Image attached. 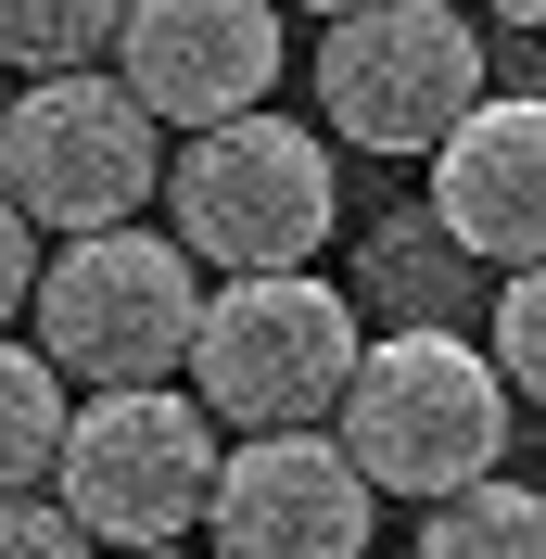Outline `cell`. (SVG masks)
I'll return each mask as SVG.
<instances>
[{
    "mask_svg": "<svg viewBox=\"0 0 546 559\" xmlns=\"http://www.w3.org/2000/svg\"><path fill=\"white\" fill-rule=\"evenodd\" d=\"M407 559H546V484H509V471H496V484L444 496Z\"/></svg>",
    "mask_w": 546,
    "mask_h": 559,
    "instance_id": "cell-13",
    "label": "cell"
},
{
    "mask_svg": "<svg viewBox=\"0 0 546 559\" xmlns=\"http://www.w3.org/2000/svg\"><path fill=\"white\" fill-rule=\"evenodd\" d=\"M369 369V331H356V293L318 267H241L216 280L204 344H191V394H204L229 432H306V419H343Z\"/></svg>",
    "mask_w": 546,
    "mask_h": 559,
    "instance_id": "cell-2",
    "label": "cell"
},
{
    "mask_svg": "<svg viewBox=\"0 0 546 559\" xmlns=\"http://www.w3.org/2000/svg\"><path fill=\"white\" fill-rule=\"evenodd\" d=\"M115 559H191V547H115ZM204 559H216V547H204Z\"/></svg>",
    "mask_w": 546,
    "mask_h": 559,
    "instance_id": "cell-18",
    "label": "cell"
},
{
    "mask_svg": "<svg viewBox=\"0 0 546 559\" xmlns=\"http://www.w3.org/2000/svg\"><path fill=\"white\" fill-rule=\"evenodd\" d=\"M178 178L166 115L140 103L128 76L76 64V76H26V103L0 115V191L38 216V229H128L153 191Z\"/></svg>",
    "mask_w": 546,
    "mask_h": 559,
    "instance_id": "cell-6",
    "label": "cell"
},
{
    "mask_svg": "<svg viewBox=\"0 0 546 559\" xmlns=\"http://www.w3.org/2000/svg\"><path fill=\"white\" fill-rule=\"evenodd\" d=\"M471 267H483V254L444 229V204H394V216L369 229V254H356V293H369L394 331H458Z\"/></svg>",
    "mask_w": 546,
    "mask_h": 559,
    "instance_id": "cell-11",
    "label": "cell"
},
{
    "mask_svg": "<svg viewBox=\"0 0 546 559\" xmlns=\"http://www.w3.org/2000/svg\"><path fill=\"white\" fill-rule=\"evenodd\" d=\"M496 369H509V382L546 407V254L496 280Z\"/></svg>",
    "mask_w": 546,
    "mask_h": 559,
    "instance_id": "cell-15",
    "label": "cell"
},
{
    "mask_svg": "<svg viewBox=\"0 0 546 559\" xmlns=\"http://www.w3.org/2000/svg\"><path fill=\"white\" fill-rule=\"evenodd\" d=\"M496 13H509V26H546V0H496Z\"/></svg>",
    "mask_w": 546,
    "mask_h": 559,
    "instance_id": "cell-17",
    "label": "cell"
},
{
    "mask_svg": "<svg viewBox=\"0 0 546 559\" xmlns=\"http://www.w3.org/2000/svg\"><path fill=\"white\" fill-rule=\"evenodd\" d=\"M204 254L178 242V229H76L51 267H38V344L64 356L76 382H178L191 344H204Z\"/></svg>",
    "mask_w": 546,
    "mask_h": 559,
    "instance_id": "cell-3",
    "label": "cell"
},
{
    "mask_svg": "<svg viewBox=\"0 0 546 559\" xmlns=\"http://www.w3.org/2000/svg\"><path fill=\"white\" fill-rule=\"evenodd\" d=\"M293 13H318V26H331V13H356V0H293Z\"/></svg>",
    "mask_w": 546,
    "mask_h": 559,
    "instance_id": "cell-19",
    "label": "cell"
},
{
    "mask_svg": "<svg viewBox=\"0 0 546 559\" xmlns=\"http://www.w3.org/2000/svg\"><path fill=\"white\" fill-rule=\"evenodd\" d=\"M216 432L229 419L204 394H178V382H103L76 407V445L51 471V496L103 547H191L216 522V484H229V445Z\"/></svg>",
    "mask_w": 546,
    "mask_h": 559,
    "instance_id": "cell-5",
    "label": "cell"
},
{
    "mask_svg": "<svg viewBox=\"0 0 546 559\" xmlns=\"http://www.w3.org/2000/svg\"><path fill=\"white\" fill-rule=\"evenodd\" d=\"M0 559H103V534L76 522V509H64L51 484H26L13 509H0Z\"/></svg>",
    "mask_w": 546,
    "mask_h": 559,
    "instance_id": "cell-16",
    "label": "cell"
},
{
    "mask_svg": "<svg viewBox=\"0 0 546 559\" xmlns=\"http://www.w3.org/2000/svg\"><path fill=\"white\" fill-rule=\"evenodd\" d=\"M128 38V0H0V51L26 76H76Z\"/></svg>",
    "mask_w": 546,
    "mask_h": 559,
    "instance_id": "cell-14",
    "label": "cell"
},
{
    "mask_svg": "<svg viewBox=\"0 0 546 559\" xmlns=\"http://www.w3.org/2000/svg\"><path fill=\"white\" fill-rule=\"evenodd\" d=\"M483 103L496 90H483V38L458 0H356L318 26V128L356 140V153L432 166Z\"/></svg>",
    "mask_w": 546,
    "mask_h": 559,
    "instance_id": "cell-4",
    "label": "cell"
},
{
    "mask_svg": "<svg viewBox=\"0 0 546 559\" xmlns=\"http://www.w3.org/2000/svg\"><path fill=\"white\" fill-rule=\"evenodd\" d=\"M166 204H178V242L204 254L216 280L241 267H306L318 242H331V140L306 128V115H229V128H191L178 140V178H166Z\"/></svg>",
    "mask_w": 546,
    "mask_h": 559,
    "instance_id": "cell-7",
    "label": "cell"
},
{
    "mask_svg": "<svg viewBox=\"0 0 546 559\" xmlns=\"http://www.w3.org/2000/svg\"><path fill=\"white\" fill-rule=\"evenodd\" d=\"M432 204H444V229H458L496 280L546 254V103L534 90H496V103L432 153Z\"/></svg>",
    "mask_w": 546,
    "mask_h": 559,
    "instance_id": "cell-10",
    "label": "cell"
},
{
    "mask_svg": "<svg viewBox=\"0 0 546 559\" xmlns=\"http://www.w3.org/2000/svg\"><path fill=\"white\" fill-rule=\"evenodd\" d=\"M76 369L51 344H0V484L26 496V484H51L64 471V445H76V407L90 394H64Z\"/></svg>",
    "mask_w": 546,
    "mask_h": 559,
    "instance_id": "cell-12",
    "label": "cell"
},
{
    "mask_svg": "<svg viewBox=\"0 0 546 559\" xmlns=\"http://www.w3.org/2000/svg\"><path fill=\"white\" fill-rule=\"evenodd\" d=\"M509 369H496V344H471V331H381L369 369H356V394H343V445L369 457L381 496H419V509H444V496L496 484V457H509Z\"/></svg>",
    "mask_w": 546,
    "mask_h": 559,
    "instance_id": "cell-1",
    "label": "cell"
},
{
    "mask_svg": "<svg viewBox=\"0 0 546 559\" xmlns=\"http://www.w3.org/2000/svg\"><path fill=\"white\" fill-rule=\"evenodd\" d=\"M115 76H128L178 140L229 128V115H254L280 90V0H128Z\"/></svg>",
    "mask_w": 546,
    "mask_h": 559,
    "instance_id": "cell-9",
    "label": "cell"
},
{
    "mask_svg": "<svg viewBox=\"0 0 546 559\" xmlns=\"http://www.w3.org/2000/svg\"><path fill=\"white\" fill-rule=\"evenodd\" d=\"M381 484L369 457L343 445V419H306V432H241L229 484H216V559H369Z\"/></svg>",
    "mask_w": 546,
    "mask_h": 559,
    "instance_id": "cell-8",
    "label": "cell"
}]
</instances>
